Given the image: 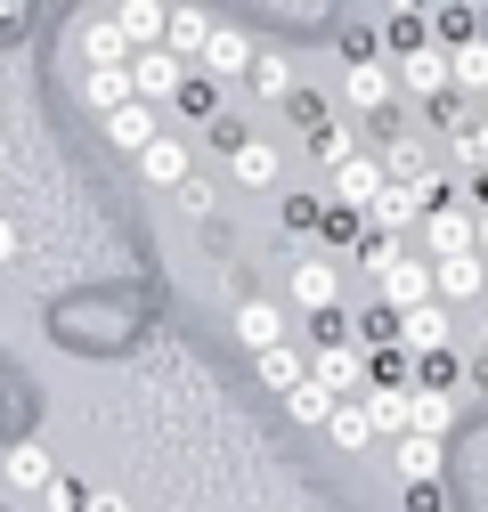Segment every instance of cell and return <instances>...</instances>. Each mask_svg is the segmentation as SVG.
<instances>
[{"mask_svg":"<svg viewBox=\"0 0 488 512\" xmlns=\"http://www.w3.org/2000/svg\"><path fill=\"white\" fill-rule=\"evenodd\" d=\"M342 114H383V106H399V74L383 66V57H350V74H342V98H334Z\"/></svg>","mask_w":488,"mask_h":512,"instance_id":"cell-1","label":"cell"},{"mask_svg":"<svg viewBox=\"0 0 488 512\" xmlns=\"http://www.w3.org/2000/svg\"><path fill=\"white\" fill-rule=\"evenodd\" d=\"M391 74H399V98H440V90H456L448 82V41H415L407 57H391Z\"/></svg>","mask_w":488,"mask_h":512,"instance_id":"cell-2","label":"cell"},{"mask_svg":"<svg viewBox=\"0 0 488 512\" xmlns=\"http://www.w3.org/2000/svg\"><path fill=\"white\" fill-rule=\"evenodd\" d=\"M432 293L456 309V301H488V252H440L432 261Z\"/></svg>","mask_w":488,"mask_h":512,"instance_id":"cell-3","label":"cell"},{"mask_svg":"<svg viewBox=\"0 0 488 512\" xmlns=\"http://www.w3.org/2000/svg\"><path fill=\"white\" fill-rule=\"evenodd\" d=\"M179 82H188V57H179V49H163V41H147V49H131V90L139 98H171Z\"/></svg>","mask_w":488,"mask_h":512,"instance_id":"cell-4","label":"cell"},{"mask_svg":"<svg viewBox=\"0 0 488 512\" xmlns=\"http://www.w3.org/2000/svg\"><path fill=\"white\" fill-rule=\"evenodd\" d=\"M334 301H342V269L334 261H293L285 269V309L310 317V309H334Z\"/></svg>","mask_w":488,"mask_h":512,"instance_id":"cell-5","label":"cell"},{"mask_svg":"<svg viewBox=\"0 0 488 512\" xmlns=\"http://www.w3.org/2000/svg\"><path fill=\"white\" fill-rule=\"evenodd\" d=\"M131 163H139V179H147V187H179V179L196 171V147L179 139V131H155V139H147Z\"/></svg>","mask_w":488,"mask_h":512,"instance_id":"cell-6","label":"cell"},{"mask_svg":"<svg viewBox=\"0 0 488 512\" xmlns=\"http://www.w3.org/2000/svg\"><path fill=\"white\" fill-rule=\"evenodd\" d=\"M310 374L326 382L334 399H358V391H366V342H326V350H310Z\"/></svg>","mask_w":488,"mask_h":512,"instance_id":"cell-7","label":"cell"},{"mask_svg":"<svg viewBox=\"0 0 488 512\" xmlns=\"http://www.w3.org/2000/svg\"><path fill=\"white\" fill-rule=\"evenodd\" d=\"M98 122H106V139H114V147H122V155H139V147H147V139H155V131H163V106H155V98H139V90H131V98H122V106H114V114H98Z\"/></svg>","mask_w":488,"mask_h":512,"instance_id":"cell-8","label":"cell"},{"mask_svg":"<svg viewBox=\"0 0 488 512\" xmlns=\"http://www.w3.org/2000/svg\"><path fill=\"white\" fill-rule=\"evenodd\" d=\"M383 179H391V171H383V155H375V147H350V155L334 163V204H358V212H366Z\"/></svg>","mask_w":488,"mask_h":512,"instance_id":"cell-9","label":"cell"},{"mask_svg":"<svg viewBox=\"0 0 488 512\" xmlns=\"http://www.w3.org/2000/svg\"><path fill=\"white\" fill-rule=\"evenodd\" d=\"M285 334V293L269 301V293H236V342L244 350H269Z\"/></svg>","mask_w":488,"mask_h":512,"instance_id":"cell-10","label":"cell"},{"mask_svg":"<svg viewBox=\"0 0 488 512\" xmlns=\"http://www.w3.org/2000/svg\"><path fill=\"white\" fill-rule=\"evenodd\" d=\"M391 464H399V480H440L448 439H440V431H399V439H391Z\"/></svg>","mask_w":488,"mask_h":512,"instance_id":"cell-11","label":"cell"},{"mask_svg":"<svg viewBox=\"0 0 488 512\" xmlns=\"http://www.w3.org/2000/svg\"><path fill=\"white\" fill-rule=\"evenodd\" d=\"M163 106H171L179 122H212V114L228 106V82H220V74H204V66H188V82H179Z\"/></svg>","mask_w":488,"mask_h":512,"instance_id":"cell-12","label":"cell"},{"mask_svg":"<svg viewBox=\"0 0 488 512\" xmlns=\"http://www.w3.org/2000/svg\"><path fill=\"white\" fill-rule=\"evenodd\" d=\"M399 342H407V350H440V342H448V301H440V293L407 301V309H399Z\"/></svg>","mask_w":488,"mask_h":512,"instance_id":"cell-13","label":"cell"},{"mask_svg":"<svg viewBox=\"0 0 488 512\" xmlns=\"http://www.w3.org/2000/svg\"><path fill=\"white\" fill-rule=\"evenodd\" d=\"M415 228H423V244H432V261L440 252H480L472 244V204H440V212H423Z\"/></svg>","mask_w":488,"mask_h":512,"instance_id":"cell-14","label":"cell"},{"mask_svg":"<svg viewBox=\"0 0 488 512\" xmlns=\"http://www.w3.org/2000/svg\"><path fill=\"white\" fill-rule=\"evenodd\" d=\"M204 74H220V82H236L244 66H253V33H236V25H212L204 33V57H196Z\"/></svg>","mask_w":488,"mask_h":512,"instance_id":"cell-15","label":"cell"},{"mask_svg":"<svg viewBox=\"0 0 488 512\" xmlns=\"http://www.w3.org/2000/svg\"><path fill=\"white\" fill-rule=\"evenodd\" d=\"M423 212H415V187L407 179H383L375 187V204H366V228H391V236H407Z\"/></svg>","mask_w":488,"mask_h":512,"instance_id":"cell-16","label":"cell"},{"mask_svg":"<svg viewBox=\"0 0 488 512\" xmlns=\"http://www.w3.org/2000/svg\"><path fill=\"white\" fill-rule=\"evenodd\" d=\"M253 366H261V382H269V391H293V382L301 374H310V342H269V350H253Z\"/></svg>","mask_w":488,"mask_h":512,"instance_id":"cell-17","label":"cell"},{"mask_svg":"<svg viewBox=\"0 0 488 512\" xmlns=\"http://www.w3.org/2000/svg\"><path fill=\"white\" fill-rule=\"evenodd\" d=\"M358 407H366V423H375V439H399L407 431V391H399V382H366Z\"/></svg>","mask_w":488,"mask_h":512,"instance_id":"cell-18","label":"cell"},{"mask_svg":"<svg viewBox=\"0 0 488 512\" xmlns=\"http://www.w3.org/2000/svg\"><path fill=\"white\" fill-rule=\"evenodd\" d=\"M0 472H9V488H33V496L57 480V464H49V447H41V439H17L9 456H0Z\"/></svg>","mask_w":488,"mask_h":512,"instance_id":"cell-19","label":"cell"},{"mask_svg":"<svg viewBox=\"0 0 488 512\" xmlns=\"http://www.w3.org/2000/svg\"><path fill=\"white\" fill-rule=\"evenodd\" d=\"M375 293H383V301H399V309H407V301H423V293H432V261H415V252H399V261H391V269L375 277Z\"/></svg>","mask_w":488,"mask_h":512,"instance_id":"cell-20","label":"cell"},{"mask_svg":"<svg viewBox=\"0 0 488 512\" xmlns=\"http://www.w3.org/2000/svg\"><path fill=\"white\" fill-rule=\"evenodd\" d=\"M204 33H212V17L188 9V0H171V17H163V49H179V57L196 66V57H204Z\"/></svg>","mask_w":488,"mask_h":512,"instance_id":"cell-21","label":"cell"},{"mask_svg":"<svg viewBox=\"0 0 488 512\" xmlns=\"http://www.w3.org/2000/svg\"><path fill=\"white\" fill-rule=\"evenodd\" d=\"M318 244H326V252H358V244H366V212L326 196V212H318Z\"/></svg>","mask_w":488,"mask_h":512,"instance_id":"cell-22","label":"cell"},{"mask_svg":"<svg viewBox=\"0 0 488 512\" xmlns=\"http://www.w3.org/2000/svg\"><path fill=\"white\" fill-rule=\"evenodd\" d=\"M122 98H131V57H122V66H90V74H82V106H90V114H114Z\"/></svg>","mask_w":488,"mask_h":512,"instance_id":"cell-23","label":"cell"},{"mask_svg":"<svg viewBox=\"0 0 488 512\" xmlns=\"http://www.w3.org/2000/svg\"><path fill=\"white\" fill-rule=\"evenodd\" d=\"M228 171H236V187H277V147L269 139H236L228 147Z\"/></svg>","mask_w":488,"mask_h":512,"instance_id":"cell-24","label":"cell"},{"mask_svg":"<svg viewBox=\"0 0 488 512\" xmlns=\"http://www.w3.org/2000/svg\"><path fill=\"white\" fill-rule=\"evenodd\" d=\"M415 391H464V358H456V342L415 350Z\"/></svg>","mask_w":488,"mask_h":512,"instance_id":"cell-25","label":"cell"},{"mask_svg":"<svg viewBox=\"0 0 488 512\" xmlns=\"http://www.w3.org/2000/svg\"><path fill=\"white\" fill-rule=\"evenodd\" d=\"M163 17H171V0H114V25L131 33V49L163 41Z\"/></svg>","mask_w":488,"mask_h":512,"instance_id":"cell-26","label":"cell"},{"mask_svg":"<svg viewBox=\"0 0 488 512\" xmlns=\"http://www.w3.org/2000/svg\"><path fill=\"white\" fill-rule=\"evenodd\" d=\"M82 57H90V66H122V57H131V33L114 25V9L82 25Z\"/></svg>","mask_w":488,"mask_h":512,"instance_id":"cell-27","label":"cell"},{"mask_svg":"<svg viewBox=\"0 0 488 512\" xmlns=\"http://www.w3.org/2000/svg\"><path fill=\"white\" fill-rule=\"evenodd\" d=\"M244 82H253L261 98H277V106H285V90H293V57H285V49H261V41H253V66H244Z\"/></svg>","mask_w":488,"mask_h":512,"instance_id":"cell-28","label":"cell"},{"mask_svg":"<svg viewBox=\"0 0 488 512\" xmlns=\"http://www.w3.org/2000/svg\"><path fill=\"white\" fill-rule=\"evenodd\" d=\"M407 431H456V391H407Z\"/></svg>","mask_w":488,"mask_h":512,"instance_id":"cell-29","label":"cell"},{"mask_svg":"<svg viewBox=\"0 0 488 512\" xmlns=\"http://www.w3.org/2000/svg\"><path fill=\"white\" fill-rule=\"evenodd\" d=\"M326 439L342 447V456H358V447H375V423H366V407H358V399H334V415H326Z\"/></svg>","mask_w":488,"mask_h":512,"instance_id":"cell-30","label":"cell"},{"mask_svg":"<svg viewBox=\"0 0 488 512\" xmlns=\"http://www.w3.org/2000/svg\"><path fill=\"white\" fill-rule=\"evenodd\" d=\"M448 82H456V90H472V98L488 90V33H472V41H456V49H448Z\"/></svg>","mask_w":488,"mask_h":512,"instance_id":"cell-31","label":"cell"},{"mask_svg":"<svg viewBox=\"0 0 488 512\" xmlns=\"http://www.w3.org/2000/svg\"><path fill=\"white\" fill-rule=\"evenodd\" d=\"M285 415H293V423H318V431H326V415H334V391H326L318 374H301L293 391H285Z\"/></svg>","mask_w":488,"mask_h":512,"instance_id":"cell-32","label":"cell"},{"mask_svg":"<svg viewBox=\"0 0 488 512\" xmlns=\"http://www.w3.org/2000/svg\"><path fill=\"white\" fill-rule=\"evenodd\" d=\"M448 163H464V171L488 163V114H472V122H456V131H448Z\"/></svg>","mask_w":488,"mask_h":512,"instance_id":"cell-33","label":"cell"},{"mask_svg":"<svg viewBox=\"0 0 488 512\" xmlns=\"http://www.w3.org/2000/svg\"><path fill=\"white\" fill-rule=\"evenodd\" d=\"M350 334H358L366 350H375V342H399V301H375V309H358V317H350Z\"/></svg>","mask_w":488,"mask_h":512,"instance_id":"cell-34","label":"cell"},{"mask_svg":"<svg viewBox=\"0 0 488 512\" xmlns=\"http://www.w3.org/2000/svg\"><path fill=\"white\" fill-rule=\"evenodd\" d=\"M472 33H480V9H464V0L432 9V41H448V49H456V41H472Z\"/></svg>","mask_w":488,"mask_h":512,"instance_id":"cell-35","label":"cell"},{"mask_svg":"<svg viewBox=\"0 0 488 512\" xmlns=\"http://www.w3.org/2000/svg\"><path fill=\"white\" fill-rule=\"evenodd\" d=\"M407 252V236H391V228H366V244H358V261H366V277H383L391 261Z\"/></svg>","mask_w":488,"mask_h":512,"instance_id":"cell-36","label":"cell"},{"mask_svg":"<svg viewBox=\"0 0 488 512\" xmlns=\"http://www.w3.org/2000/svg\"><path fill=\"white\" fill-rule=\"evenodd\" d=\"M285 106H293V122H301V131L334 122V98H326V90H301V82H293V90H285Z\"/></svg>","mask_w":488,"mask_h":512,"instance_id":"cell-37","label":"cell"},{"mask_svg":"<svg viewBox=\"0 0 488 512\" xmlns=\"http://www.w3.org/2000/svg\"><path fill=\"white\" fill-rule=\"evenodd\" d=\"M318 212H326V196H285V228L277 236H318Z\"/></svg>","mask_w":488,"mask_h":512,"instance_id":"cell-38","label":"cell"},{"mask_svg":"<svg viewBox=\"0 0 488 512\" xmlns=\"http://www.w3.org/2000/svg\"><path fill=\"white\" fill-rule=\"evenodd\" d=\"M326 342H358L350 317H342V301H334V309H310V350H326Z\"/></svg>","mask_w":488,"mask_h":512,"instance_id":"cell-39","label":"cell"},{"mask_svg":"<svg viewBox=\"0 0 488 512\" xmlns=\"http://www.w3.org/2000/svg\"><path fill=\"white\" fill-rule=\"evenodd\" d=\"M171 196H179V212H188V220H212V179H204V171H188Z\"/></svg>","mask_w":488,"mask_h":512,"instance_id":"cell-40","label":"cell"},{"mask_svg":"<svg viewBox=\"0 0 488 512\" xmlns=\"http://www.w3.org/2000/svg\"><path fill=\"white\" fill-rule=\"evenodd\" d=\"M41 504H49V512H82V504H90V488H82V480H66V472H57V480L41 488Z\"/></svg>","mask_w":488,"mask_h":512,"instance_id":"cell-41","label":"cell"},{"mask_svg":"<svg viewBox=\"0 0 488 512\" xmlns=\"http://www.w3.org/2000/svg\"><path fill=\"white\" fill-rule=\"evenodd\" d=\"M342 57H383V25H350L342 33Z\"/></svg>","mask_w":488,"mask_h":512,"instance_id":"cell-42","label":"cell"},{"mask_svg":"<svg viewBox=\"0 0 488 512\" xmlns=\"http://www.w3.org/2000/svg\"><path fill=\"white\" fill-rule=\"evenodd\" d=\"M399 488H407V512H448L440 480H399Z\"/></svg>","mask_w":488,"mask_h":512,"instance_id":"cell-43","label":"cell"},{"mask_svg":"<svg viewBox=\"0 0 488 512\" xmlns=\"http://www.w3.org/2000/svg\"><path fill=\"white\" fill-rule=\"evenodd\" d=\"M17 252H25V236H17L9 220H0V269H9V261H17Z\"/></svg>","mask_w":488,"mask_h":512,"instance_id":"cell-44","label":"cell"},{"mask_svg":"<svg viewBox=\"0 0 488 512\" xmlns=\"http://www.w3.org/2000/svg\"><path fill=\"white\" fill-rule=\"evenodd\" d=\"M82 512H131V504H122V496H106V488H98V496H90Z\"/></svg>","mask_w":488,"mask_h":512,"instance_id":"cell-45","label":"cell"},{"mask_svg":"<svg viewBox=\"0 0 488 512\" xmlns=\"http://www.w3.org/2000/svg\"><path fill=\"white\" fill-rule=\"evenodd\" d=\"M472 204H480V212H488V163H480V171H472Z\"/></svg>","mask_w":488,"mask_h":512,"instance_id":"cell-46","label":"cell"},{"mask_svg":"<svg viewBox=\"0 0 488 512\" xmlns=\"http://www.w3.org/2000/svg\"><path fill=\"white\" fill-rule=\"evenodd\" d=\"M472 391H480V399H488V350H480V366H472Z\"/></svg>","mask_w":488,"mask_h":512,"instance_id":"cell-47","label":"cell"},{"mask_svg":"<svg viewBox=\"0 0 488 512\" xmlns=\"http://www.w3.org/2000/svg\"><path fill=\"white\" fill-rule=\"evenodd\" d=\"M472 244H480V252H488V212H472Z\"/></svg>","mask_w":488,"mask_h":512,"instance_id":"cell-48","label":"cell"},{"mask_svg":"<svg viewBox=\"0 0 488 512\" xmlns=\"http://www.w3.org/2000/svg\"><path fill=\"white\" fill-rule=\"evenodd\" d=\"M391 9H415V17H423V9H432V0H391Z\"/></svg>","mask_w":488,"mask_h":512,"instance_id":"cell-49","label":"cell"},{"mask_svg":"<svg viewBox=\"0 0 488 512\" xmlns=\"http://www.w3.org/2000/svg\"><path fill=\"white\" fill-rule=\"evenodd\" d=\"M480 350H488V309H480Z\"/></svg>","mask_w":488,"mask_h":512,"instance_id":"cell-50","label":"cell"},{"mask_svg":"<svg viewBox=\"0 0 488 512\" xmlns=\"http://www.w3.org/2000/svg\"><path fill=\"white\" fill-rule=\"evenodd\" d=\"M480 114H488V90H480Z\"/></svg>","mask_w":488,"mask_h":512,"instance_id":"cell-51","label":"cell"}]
</instances>
